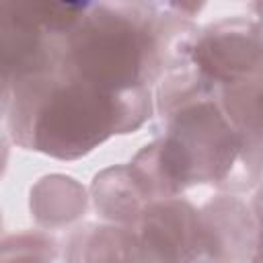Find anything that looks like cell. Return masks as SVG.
<instances>
[{"instance_id":"6da1fadb","label":"cell","mask_w":263,"mask_h":263,"mask_svg":"<svg viewBox=\"0 0 263 263\" xmlns=\"http://www.w3.org/2000/svg\"><path fill=\"white\" fill-rule=\"evenodd\" d=\"M197 29L171 2H88L60 41L55 72L113 97H154L166 64Z\"/></svg>"},{"instance_id":"7a4b0ae2","label":"cell","mask_w":263,"mask_h":263,"mask_svg":"<svg viewBox=\"0 0 263 263\" xmlns=\"http://www.w3.org/2000/svg\"><path fill=\"white\" fill-rule=\"evenodd\" d=\"M152 115L154 97L121 99L51 72L12 90L6 132L27 152L78 160L113 136L138 132Z\"/></svg>"},{"instance_id":"3957f363","label":"cell","mask_w":263,"mask_h":263,"mask_svg":"<svg viewBox=\"0 0 263 263\" xmlns=\"http://www.w3.org/2000/svg\"><path fill=\"white\" fill-rule=\"evenodd\" d=\"M181 156L189 185H210L220 193H249L261 183V144L249 142L224 115L216 99L187 103L158 119Z\"/></svg>"},{"instance_id":"277c9868","label":"cell","mask_w":263,"mask_h":263,"mask_svg":"<svg viewBox=\"0 0 263 263\" xmlns=\"http://www.w3.org/2000/svg\"><path fill=\"white\" fill-rule=\"evenodd\" d=\"M88 2L0 0V88L55 72L60 41L78 25Z\"/></svg>"},{"instance_id":"5b68a950","label":"cell","mask_w":263,"mask_h":263,"mask_svg":"<svg viewBox=\"0 0 263 263\" xmlns=\"http://www.w3.org/2000/svg\"><path fill=\"white\" fill-rule=\"evenodd\" d=\"M187 58L216 92L261 78L263 43L259 18L234 14L199 27L187 45Z\"/></svg>"},{"instance_id":"8992f818","label":"cell","mask_w":263,"mask_h":263,"mask_svg":"<svg viewBox=\"0 0 263 263\" xmlns=\"http://www.w3.org/2000/svg\"><path fill=\"white\" fill-rule=\"evenodd\" d=\"M129 228L136 234L142 263H193L203 259L199 208L183 195L148 203Z\"/></svg>"},{"instance_id":"52a82bcc","label":"cell","mask_w":263,"mask_h":263,"mask_svg":"<svg viewBox=\"0 0 263 263\" xmlns=\"http://www.w3.org/2000/svg\"><path fill=\"white\" fill-rule=\"evenodd\" d=\"M203 259L249 263L259 255V214L234 193H216L199 208Z\"/></svg>"},{"instance_id":"ba28073f","label":"cell","mask_w":263,"mask_h":263,"mask_svg":"<svg viewBox=\"0 0 263 263\" xmlns=\"http://www.w3.org/2000/svg\"><path fill=\"white\" fill-rule=\"evenodd\" d=\"M60 257L62 263H142L134 230L103 220L74 226Z\"/></svg>"},{"instance_id":"9c48e42d","label":"cell","mask_w":263,"mask_h":263,"mask_svg":"<svg viewBox=\"0 0 263 263\" xmlns=\"http://www.w3.org/2000/svg\"><path fill=\"white\" fill-rule=\"evenodd\" d=\"M90 199L103 222L134 226L150 201L129 162L99 171L90 183Z\"/></svg>"},{"instance_id":"30bf717a","label":"cell","mask_w":263,"mask_h":263,"mask_svg":"<svg viewBox=\"0 0 263 263\" xmlns=\"http://www.w3.org/2000/svg\"><path fill=\"white\" fill-rule=\"evenodd\" d=\"M88 193L70 175L51 173L41 177L29 191V210L41 230H62L84 218Z\"/></svg>"},{"instance_id":"8fae6325","label":"cell","mask_w":263,"mask_h":263,"mask_svg":"<svg viewBox=\"0 0 263 263\" xmlns=\"http://www.w3.org/2000/svg\"><path fill=\"white\" fill-rule=\"evenodd\" d=\"M62 245L47 230H21L0 238V263H55Z\"/></svg>"},{"instance_id":"7c38bea8","label":"cell","mask_w":263,"mask_h":263,"mask_svg":"<svg viewBox=\"0 0 263 263\" xmlns=\"http://www.w3.org/2000/svg\"><path fill=\"white\" fill-rule=\"evenodd\" d=\"M8 154H10V138H8V132H4V129L0 127V179H2V175L6 173Z\"/></svg>"},{"instance_id":"4fadbf2b","label":"cell","mask_w":263,"mask_h":263,"mask_svg":"<svg viewBox=\"0 0 263 263\" xmlns=\"http://www.w3.org/2000/svg\"><path fill=\"white\" fill-rule=\"evenodd\" d=\"M10 97H12V92H10V90L0 88V119H4V117H6V113H8Z\"/></svg>"},{"instance_id":"5bb4252c","label":"cell","mask_w":263,"mask_h":263,"mask_svg":"<svg viewBox=\"0 0 263 263\" xmlns=\"http://www.w3.org/2000/svg\"><path fill=\"white\" fill-rule=\"evenodd\" d=\"M249 263H261V253H259V255H255V257H253Z\"/></svg>"},{"instance_id":"9a60e30c","label":"cell","mask_w":263,"mask_h":263,"mask_svg":"<svg viewBox=\"0 0 263 263\" xmlns=\"http://www.w3.org/2000/svg\"><path fill=\"white\" fill-rule=\"evenodd\" d=\"M193 263H216V261H210V259H197V261H193Z\"/></svg>"},{"instance_id":"2e32d148","label":"cell","mask_w":263,"mask_h":263,"mask_svg":"<svg viewBox=\"0 0 263 263\" xmlns=\"http://www.w3.org/2000/svg\"><path fill=\"white\" fill-rule=\"evenodd\" d=\"M2 226H4V220H2V212H0V234H2Z\"/></svg>"}]
</instances>
